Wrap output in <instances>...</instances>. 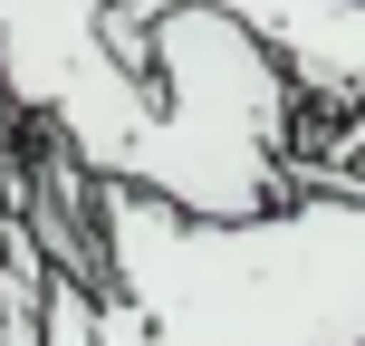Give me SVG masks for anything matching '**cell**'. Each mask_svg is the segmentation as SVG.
Wrapping results in <instances>:
<instances>
[{
  "instance_id": "obj_1",
  "label": "cell",
  "mask_w": 365,
  "mask_h": 346,
  "mask_svg": "<svg viewBox=\"0 0 365 346\" xmlns=\"http://www.w3.org/2000/svg\"><path fill=\"white\" fill-rule=\"evenodd\" d=\"M106 346H365V202L289 193L259 221H192L96 183Z\"/></svg>"
},
{
  "instance_id": "obj_2",
  "label": "cell",
  "mask_w": 365,
  "mask_h": 346,
  "mask_svg": "<svg viewBox=\"0 0 365 346\" xmlns=\"http://www.w3.org/2000/svg\"><path fill=\"white\" fill-rule=\"evenodd\" d=\"M145 135L125 145V193H154L192 221H259L289 202L298 164V87L231 10L173 0L145 49Z\"/></svg>"
},
{
  "instance_id": "obj_3",
  "label": "cell",
  "mask_w": 365,
  "mask_h": 346,
  "mask_svg": "<svg viewBox=\"0 0 365 346\" xmlns=\"http://www.w3.org/2000/svg\"><path fill=\"white\" fill-rule=\"evenodd\" d=\"M0 87L96 183L125 173L145 135V77L106 49V0H0Z\"/></svg>"
},
{
  "instance_id": "obj_4",
  "label": "cell",
  "mask_w": 365,
  "mask_h": 346,
  "mask_svg": "<svg viewBox=\"0 0 365 346\" xmlns=\"http://www.w3.org/2000/svg\"><path fill=\"white\" fill-rule=\"evenodd\" d=\"M19 126H29V116H19V106H10V87H0V154L19 145Z\"/></svg>"
}]
</instances>
